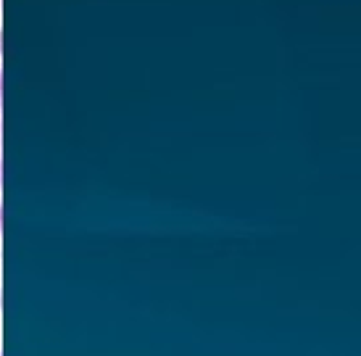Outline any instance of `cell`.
<instances>
[{"instance_id": "cell-1", "label": "cell", "mask_w": 361, "mask_h": 356, "mask_svg": "<svg viewBox=\"0 0 361 356\" xmlns=\"http://www.w3.org/2000/svg\"><path fill=\"white\" fill-rule=\"evenodd\" d=\"M0 177H3V169H0Z\"/></svg>"}]
</instances>
